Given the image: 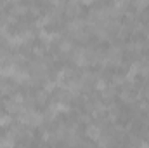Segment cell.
Segmentation results:
<instances>
[{
  "label": "cell",
  "mask_w": 149,
  "mask_h": 148,
  "mask_svg": "<svg viewBox=\"0 0 149 148\" xmlns=\"http://www.w3.org/2000/svg\"><path fill=\"white\" fill-rule=\"evenodd\" d=\"M73 59H74V63L80 65V66H85V65L88 63V58H85V52H83V51H78Z\"/></svg>",
  "instance_id": "cell-3"
},
{
  "label": "cell",
  "mask_w": 149,
  "mask_h": 148,
  "mask_svg": "<svg viewBox=\"0 0 149 148\" xmlns=\"http://www.w3.org/2000/svg\"><path fill=\"white\" fill-rule=\"evenodd\" d=\"M10 122H12L10 115H0V127H7Z\"/></svg>",
  "instance_id": "cell-8"
},
{
  "label": "cell",
  "mask_w": 149,
  "mask_h": 148,
  "mask_svg": "<svg viewBox=\"0 0 149 148\" xmlns=\"http://www.w3.org/2000/svg\"><path fill=\"white\" fill-rule=\"evenodd\" d=\"M40 37L43 38L45 42H50L52 38H56V37H57V33H49V32H45V30H42V33H40Z\"/></svg>",
  "instance_id": "cell-9"
},
{
  "label": "cell",
  "mask_w": 149,
  "mask_h": 148,
  "mask_svg": "<svg viewBox=\"0 0 149 148\" xmlns=\"http://www.w3.org/2000/svg\"><path fill=\"white\" fill-rule=\"evenodd\" d=\"M97 143H99V147H102V148H108L109 145H111V138H109V136H101Z\"/></svg>",
  "instance_id": "cell-7"
},
{
  "label": "cell",
  "mask_w": 149,
  "mask_h": 148,
  "mask_svg": "<svg viewBox=\"0 0 149 148\" xmlns=\"http://www.w3.org/2000/svg\"><path fill=\"white\" fill-rule=\"evenodd\" d=\"M71 47H73V44H71L70 40H64V42L61 44V51H64V52H66V51H71Z\"/></svg>",
  "instance_id": "cell-11"
},
{
  "label": "cell",
  "mask_w": 149,
  "mask_h": 148,
  "mask_svg": "<svg viewBox=\"0 0 149 148\" xmlns=\"http://www.w3.org/2000/svg\"><path fill=\"white\" fill-rule=\"evenodd\" d=\"M50 110L54 111V113H59V111H63V113H64V111H68L70 108H68L64 103H56V105H52V108H50Z\"/></svg>",
  "instance_id": "cell-6"
},
{
  "label": "cell",
  "mask_w": 149,
  "mask_h": 148,
  "mask_svg": "<svg viewBox=\"0 0 149 148\" xmlns=\"http://www.w3.org/2000/svg\"><path fill=\"white\" fill-rule=\"evenodd\" d=\"M121 98H123V101H127V103H128V101H132V99H134V98H132V94H130V92H123V94H121Z\"/></svg>",
  "instance_id": "cell-14"
},
{
  "label": "cell",
  "mask_w": 149,
  "mask_h": 148,
  "mask_svg": "<svg viewBox=\"0 0 149 148\" xmlns=\"http://www.w3.org/2000/svg\"><path fill=\"white\" fill-rule=\"evenodd\" d=\"M95 89H99V91H104V89H106V82H104V80H99V82L95 84Z\"/></svg>",
  "instance_id": "cell-13"
},
{
  "label": "cell",
  "mask_w": 149,
  "mask_h": 148,
  "mask_svg": "<svg viewBox=\"0 0 149 148\" xmlns=\"http://www.w3.org/2000/svg\"><path fill=\"white\" fill-rule=\"evenodd\" d=\"M135 148H149V141H141Z\"/></svg>",
  "instance_id": "cell-15"
},
{
  "label": "cell",
  "mask_w": 149,
  "mask_h": 148,
  "mask_svg": "<svg viewBox=\"0 0 149 148\" xmlns=\"http://www.w3.org/2000/svg\"><path fill=\"white\" fill-rule=\"evenodd\" d=\"M14 138L12 136H3L0 138V148H14Z\"/></svg>",
  "instance_id": "cell-4"
},
{
  "label": "cell",
  "mask_w": 149,
  "mask_h": 148,
  "mask_svg": "<svg viewBox=\"0 0 149 148\" xmlns=\"http://www.w3.org/2000/svg\"><path fill=\"white\" fill-rule=\"evenodd\" d=\"M16 73H17V68L12 66V65L3 66V68L0 70V75H3V77H16Z\"/></svg>",
  "instance_id": "cell-5"
},
{
  "label": "cell",
  "mask_w": 149,
  "mask_h": 148,
  "mask_svg": "<svg viewBox=\"0 0 149 148\" xmlns=\"http://www.w3.org/2000/svg\"><path fill=\"white\" fill-rule=\"evenodd\" d=\"M5 106H7V110H9V111H12V113L19 110V105H17L16 101H12V99H10V101H7V103H5Z\"/></svg>",
  "instance_id": "cell-10"
},
{
  "label": "cell",
  "mask_w": 149,
  "mask_h": 148,
  "mask_svg": "<svg viewBox=\"0 0 149 148\" xmlns=\"http://www.w3.org/2000/svg\"><path fill=\"white\" fill-rule=\"evenodd\" d=\"M135 5H137V7H146L148 2H135Z\"/></svg>",
  "instance_id": "cell-16"
},
{
  "label": "cell",
  "mask_w": 149,
  "mask_h": 148,
  "mask_svg": "<svg viewBox=\"0 0 149 148\" xmlns=\"http://www.w3.org/2000/svg\"><path fill=\"white\" fill-rule=\"evenodd\" d=\"M56 85H57L56 82H45V85H43V89H45V91L49 92V91H52V89H54Z\"/></svg>",
  "instance_id": "cell-12"
},
{
  "label": "cell",
  "mask_w": 149,
  "mask_h": 148,
  "mask_svg": "<svg viewBox=\"0 0 149 148\" xmlns=\"http://www.w3.org/2000/svg\"><path fill=\"white\" fill-rule=\"evenodd\" d=\"M87 136H88V140H92V141H99V138L102 136V129H101L99 125H88V127H87Z\"/></svg>",
  "instance_id": "cell-2"
},
{
  "label": "cell",
  "mask_w": 149,
  "mask_h": 148,
  "mask_svg": "<svg viewBox=\"0 0 149 148\" xmlns=\"http://www.w3.org/2000/svg\"><path fill=\"white\" fill-rule=\"evenodd\" d=\"M19 120H21L23 124H28V125L37 127V125H42L43 117H42V113H38V111H26L24 115L19 117Z\"/></svg>",
  "instance_id": "cell-1"
}]
</instances>
